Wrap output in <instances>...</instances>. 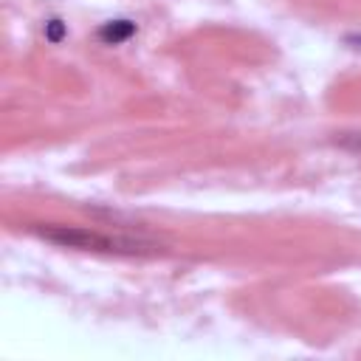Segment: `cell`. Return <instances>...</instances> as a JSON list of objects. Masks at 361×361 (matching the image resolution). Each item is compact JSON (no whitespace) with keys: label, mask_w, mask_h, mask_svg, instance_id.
Returning a JSON list of instances; mask_svg holds the SVG:
<instances>
[{"label":"cell","mask_w":361,"mask_h":361,"mask_svg":"<svg viewBox=\"0 0 361 361\" xmlns=\"http://www.w3.org/2000/svg\"><path fill=\"white\" fill-rule=\"evenodd\" d=\"M350 42H358L361 45V37H350Z\"/></svg>","instance_id":"cell-4"},{"label":"cell","mask_w":361,"mask_h":361,"mask_svg":"<svg viewBox=\"0 0 361 361\" xmlns=\"http://www.w3.org/2000/svg\"><path fill=\"white\" fill-rule=\"evenodd\" d=\"M135 34V23L133 20H110L99 28V39L107 45H118L124 39H130Z\"/></svg>","instance_id":"cell-2"},{"label":"cell","mask_w":361,"mask_h":361,"mask_svg":"<svg viewBox=\"0 0 361 361\" xmlns=\"http://www.w3.org/2000/svg\"><path fill=\"white\" fill-rule=\"evenodd\" d=\"M45 37H48L51 42H59V39L65 37V23H62V20H48V23H45Z\"/></svg>","instance_id":"cell-3"},{"label":"cell","mask_w":361,"mask_h":361,"mask_svg":"<svg viewBox=\"0 0 361 361\" xmlns=\"http://www.w3.org/2000/svg\"><path fill=\"white\" fill-rule=\"evenodd\" d=\"M39 234L56 245L82 248V251H104V254H149V248H155L152 243H144V240L90 231L79 226H42Z\"/></svg>","instance_id":"cell-1"}]
</instances>
